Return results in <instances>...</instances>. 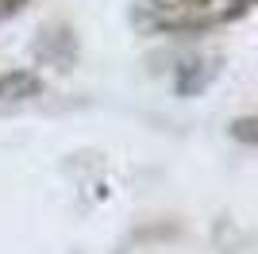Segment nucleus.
<instances>
[{"label":"nucleus","instance_id":"f257e3e1","mask_svg":"<svg viewBox=\"0 0 258 254\" xmlns=\"http://www.w3.org/2000/svg\"><path fill=\"white\" fill-rule=\"evenodd\" d=\"M254 0H143V20L158 31H205L247 16Z\"/></svg>","mask_w":258,"mask_h":254},{"label":"nucleus","instance_id":"f03ea898","mask_svg":"<svg viewBox=\"0 0 258 254\" xmlns=\"http://www.w3.org/2000/svg\"><path fill=\"white\" fill-rule=\"evenodd\" d=\"M39 89H43V77L31 70L0 74V100H27V96H39Z\"/></svg>","mask_w":258,"mask_h":254},{"label":"nucleus","instance_id":"7ed1b4c3","mask_svg":"<svg viewBox=\"0 0 258 254\" xmlns=\"http://www.w3.org/2000/svg\"><path fill=\"white\" fill-rule=\"evenodd\" d=\"M250 127H254V119H235V123H231V131H235L239 139H243V143H254V131H250Z\"/></svg>","mask_w":258,"mask_h":254},{"label":"nucleus","instance_id":"20e7f679","mask_svg":"<svg viewBox=\"0 0 258 254\" xmlns=\"http://www.w3.org/2000/svg\"><path fill=\"white\" fill-rule=\"evenodd\" d=\"M23 4H27V0H0V20H4V16H16Z\"/></svg>","mask_w":258,"mask_h":254}]
</instances>
